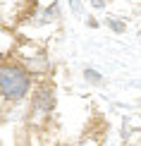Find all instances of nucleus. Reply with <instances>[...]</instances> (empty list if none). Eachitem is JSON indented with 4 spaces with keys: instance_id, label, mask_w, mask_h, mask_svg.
I'll list each match as a JSON object with an SVG mask.
<instances>
[{
    "instance_id": "nucleus-1",
    "label": "nucleus",
    "mask_w": 141,
    "mask_h": 146,
    "mask_svg": "<svg viewBox=\"0 0 141 146\" xmlns=\"http://www.w3.org/2000/svg\"><path fill=\"white\" fill-rule=\"evenodd\" d=\"M34 77L22 62H0V98L7 103H19L31 94Z\"/></svg>"
},
{
    "instance_id": "nucleus-2",
    "label": "nucleus",
    "mask_w": 141,
    "mask_h": 146,
    "mask_svg": "<svg viewBox=\"0 0 141 146\" xmlns=\"http://www.w3.org/2000/svg\"><path fill=\"white\" fill-rule=\"evenodd\" d=\"M53 110H55V89L43 82L31 94V115L34 117H48Z\"/></svg>"
},
{
    "instance_id": "nucleus-3",
    "label": "nucleus",
    "mask_w": 141,
    "mask_h": 146,
    "mask_svg": "<svg viewBox=\"0 0 141 146\" xmlns=\"http://www.w3.org/2000/svg\"><path fill=\"white\" fill-rule=\"evenodd\" d=\"M24 67H26V72L31 77L36 74H46L48 70H50V60H48L46 53H38V55H31V58H24Z\"/></svg>"
},
{
    "instance_id": "nucleus-4",
    "label": "nucleus",
    "mask_w": 141,
    "mask_h": 146,
    "mask_svg": "<svg viewBox=\"0 0 141 146\" xmlns=\"http://www.w3.org/2000/svg\"><path fill=\"white\" fill-rule=\"evenodd\" d=\"M105 27L113 34H124L127 31V22L122 19V17H105Z\"/></svg>"
},
{
    "instance_id": "nucleus-5",
    "label": "nucleus",
    "mask_w": 141,
    "mask_h": 146,
    "mask_svg": "<svg viewBox=\"0 0 141 146\" xmlns=\"http://www.w3.org/2000/svg\"><path fill=\"white\" fill-rule=\"evenodd\" d=\"M84 79H86L89 84H101V79H103V77H101V72H96V70H91V67H89V70H84Z\"/></svg>"
},
{
    "instance_id": "nucleus-6",
    "label": "nucleus",
    "mask_w": 141,
    "mask_h": 146,
    "mask_svg": "<svg viewBox=\"0 0 141 146\" xmlns=\"http://www.w3.org/2000/svg\"><path fill=\"white\" fill-rule=\"evenodd\" d=\"M89 3H91V7H93V10H105L108 0H89Z\"/></svg>"
},
{
    "instance_id": "nucleus-7",
    "label": "nucleus",
    "mask_w": 141,
    "mask_h": 146,
    "mask_svg": "<svg viewBox=\"0 0 141 146\" xmlns=\"http://www.w3.org/2000/svg\"><path fill=\"white\" fill-rule=\"evenodd\" d=\"M67 3H70V7H72L74 15H81V3H79V0H67Z\"/></svg>"
},
{
    "instance_id": "nucleus-8",
    "label": "nucleus",
    "mask_w": 141,
    "mask_h": 146,
    "mask_svg": "<svg viewBox=\"0 0 141 146\" xmlns=\"http://www.w3.org/2000/svg\"><path fill=\"white\" fill-rule=\"evenodd\" d=\"M86 24H89V29H98L101 27V22H98L96 17H86Z\"/></svg>"
},
{
    "instance_id": "nucleus-9",
    "label": "nucleus",
    "mask_w": 141,
    "mask_h": 146,
    "mask_svg": "<svg viewBox=\"0 0 141 146\" xmlns=\"http://www.w3.org/2000/svg\"><path fill=\"white\" fill-rule=\"evenodd\" d=\"M132 146H141V134H136V137H134V141H132Z\"/></svg>"
},
{
    "instance_id": "nucleus-10",
    "label": "nucleus",
    "mask_w": 141,
    "mask_h": 146,
    "mask_svg": "<svg viewBox=\"0 0 141 146\" xmlns=\"http://www.w3.org/2000/svg\"><path fill=\"white\" fill-rule=\"evenodd\" d=\"M0 115H3V98H0Z\"/></svg>"
}]
</instances>
